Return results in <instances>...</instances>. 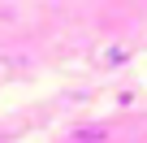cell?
Listing matches in <instances>:
<instances>
[{"instance_id": "cell-1", "label": "cell", "mask_w": 147, "mask_h": 143, "mask_svg": "<svg viewBox=\"0 0 147 143\" xmlns=\"http://www.w3.org/2000/svg\"><path fill=\"white\" fill-rule=\"evenodd\" d=\"M74 139H78V143H104L108 130L104 126H82V130H74Z\"/></svg>"}]
</instances>
